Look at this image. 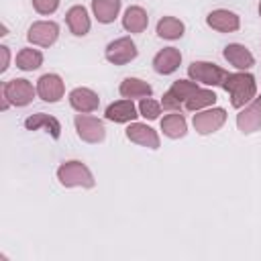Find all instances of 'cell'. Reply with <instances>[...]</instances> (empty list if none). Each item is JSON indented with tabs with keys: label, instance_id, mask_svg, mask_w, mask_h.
I'll return each instance as SVG.
<instances>
[{
	"label": "cell",
	"instance_id": "10",
	"mask_svg": "<svg viewBox=\"0 0 261 261\" xmlns=\"http://www.w3.org/2000/svg\"><path fill=\"white\" fill-rule=\"evenodd\" d=\"M237 126L245 135H251L261 128V96L255 98L245 110L237 114Z\"/></svg>",
	"mask_w": 261,
	"mask_h": 261
},
{
	"label": "cell",
	"instance_id": "4",
	"mask_svg": "<svg viewBox=\"0 0 261 261\" xmlns=\"http://www.w3.org/2000/svg\"><path fill=\"white\" fill-rule=\"evenodd\" d=\"M198 90V86L194 82H188V80H177L173 82V86L163 94V100H161V106L165 110H179L181 104H186V100Z\"/></svg>",
	"mask_w": 261,
	"mask_h": 261
},
{
	"label": "cell",
	"instance_id": "16",
	"mask_svg": "<svg viewBox=\"0 0 261 261\" xmlns=\"http://www.w3.org/2000/svg\"><path fill=\"white\" fill-rule=\"evenodd\" d=\"M224 59L230 65H234L237 69H249L255 63V57L251 55V51L245 45H239V43H230V45L224 47Z\"/></svg>",
	"mask_w": 261,
	"mask_h": 261
},
{
	"label": "cell",
	"instance_id": "22",
	"mask_svg": "<svg viewBox=\"0 0 261 261\" xmlns=\"http://www.w3.org/2000/svg\"><path fill=\"white\" fill-rule=\"evenodd\" d=\"M92 10L98 18V22H112L120 10V0H92Z\"/></svg>",
	"mask_w": 261,
	"mask_h": 261
},
{
	"label": "cell",
	"instance_id": "15",
	"mask_svg": "<svg viewBox=\"0 0 261 261\" xmlns=\"http://www.w3.org/2000/svg\"><path fill=\"white\" fill-rule=\"evenodd\" d=\"M126 137H128L133 143L143 145V147H149V149H157V147H159V137H157V133H155L151 126L141 124V122L128 124Z\"/></svg>",
	"mask_w": 261,
	"mask_h": 261
},
{
	"label": "cell",
	"instance_id": "29",
	"mask_svg": "<svg viewBox=\"0 0 261 261\" xmlns=\"http://www.w3.org/2000/svg\"><path fill=\"white\" fill-rule=\"evenodd\" d=\"M0 53H2V65H0V71H6V69H8V59H10L8 47H6V45H2V47H0Z\"/></svg>",
	"mask_w": 261,
	"mask_h": 261
},
{
	"label": "cell",
	"instance_id": "28",
	"mask_svg": "<svg viewBox=\"0 0 261 261\" xmlns=\"http://www.w3.org/2000/svg\"><path fill=\"white\" fill-rule=\"evenodd\" d=\"M33 6L41 14H53L59 6V0H33Z\"/></svg>",
	"mask_w": 261,
	"mask_h": 261
},
{
	"label": "cell",
	"instance_id": "24",
	"mask_svg": "<svg viewBox=\"0 0 261 261\" xmlns=\"http://www.w3.org/2000/svg\"><path fill=\"white\" fill-rule=\"evenodd\" d=\"M157 35L161 39H179L184 35V22L175 16H163L157 22Z\"/></svg>",
	"mask_w": 261,
	"mask_h": 261
},
{
	"label": "cell",
	"instance_id": "5",
	"mask_svg": "<svg viewBox=\"0 0 261 261\" xmlns=\"http://www.w3.org/2000/svg\"><path fill=\"white\" fill-rule=\"evenodd\" d=\"M33 98H35V90L29 80L16 77L4 84V100H8L14 106H27L29 102H33Z\"/></svg>",
	"mask_w": 261,
	"mask_h": 261
},
{
	"label": "cell",
	"instance_id": "20",
	"mask_svg": "<svg viewBox=\"0 0 261 261\" xmlns=\"http://www.w3.org/2000/svg\"><path fill=\"white\" fill-rule=\"evenodd\" d=\"M149 24V16L141 6H130L126 8L124 16H122V27L128 33H143Z\"/></svg>",
	"mask_w": 261,
	"mask_h": 261
},
{
	"label": "cell",
	"instance_id": "27",
	"mask_svg": "<svg viewBox=\"0 0 261 261\" xmlns=\"http://www.w3.org/2000/svg\"><path fill=\"white\" fill-rule=\"evenodd\" d=\"M139 112H141V116L153 120V118H157L161 114V104L151 100V98H143L141 104H139Z\"/></svg>",
	"mask_w": 261,
	"mask_h": 261
},
{
	"label": "cell",
	"instance_id": "17",
	"mask_svg": "<svg viewBox=\"0 0 261 261\" xmlns=\"http://www.w3.org/2000/svg\"><path fill=\"white\" fill-rule=\"evenodd\" d=\"M65 20H67L69 31L75 37H84L90 31V16H88V10L84 6H71L65 14Z\"/></svg>",
	"mask_w": 261,
	"mask_h": 261
},
{
	"label": "cell",
	"instance_id": "21",
	"mask_svg": "<svg viewBox=\"0 0 261 261\" xmlns=\"http://www.w3.org/2000/svg\"><path fill=\"white\" fill-rule=\"evenodd\" d=\"M153 94V88L139 80V77H126L122 84H120V96L122 98H149Z\"/></svg>",
	"mask_w": 261,
	"mask_h": 261
},
{
	"label": "cell",
	"instance_id": "2",
	"mask_svg": "<svg viewBox=\"0 0 261 261\" xmlns=\"http://www.w3.org/2000/svg\"><path fill=\"white\" fill-rule=\"evenodd\" d=\"M57 179L65 188H94V175L82 161H65L57 169Z\"/></svg>",
	"mask_w": 261,
	"mask_h": 261
},
{
	"label": "cell",
	"instance_id": "30",
	"mask_svg": "<svg viewBox=\"0 0 261 261\" xmlns=\"http://www.w3.org/2000/svg\"><path fill=\"white\" fill-rule=\"evenodd\" d=\"M259 14H261V2H259Z\"/></svg>",
	"mask_w": 261,
	"mask_h": 261
},
{
	"label": "cell",
	"instance_id": "12",
	"mask_svg": "<svg viewBox=\"0 0 261 261\" xmlns=\"http://www.w3.org/2000/svg\"><path fill=\"white\" fill-rule=\"evenodd\" d=\"M206 22L208 27H212L214 31H220V33H232L241 27V20L234 12L230 10H224V8H218V10H212L208 16H206Z\"/></svg>",
	"mask_w": 261,
	"mask_h": 261
},
{
	"label": "cell",
	"instance_id": "26",
	"mask_svg": "<svg viewBox=\"0 0 261 261\" xmlns=\"http://www.w3.org/2000/svg\"><path fill=\"white\" fill-rule=\"evenodd\" d=\"M216 102V94L212 90H196L188 100H186V108L188 110H200L204 106H210Z\"/></svg>",
	"mask_w": 261,
	"mask_h": 261
},
{
	"label": "cell",
	"instance_id": "19",
	"mask_svg": "<svg viewBox=\"0 0 261 261\" xmlns=\"http://www.w3.org/2000/svg\"><path fill=\"white\" fill-rule=\"evenodd\" d=\"M24 126L29 128V130H37V128H47V133H51V137L53 139H59V135H61V124H59V120L55 118V116H49V114H45V112H37V114H33V116H29L27 120H24Z\"/></svg>",
	"mask_w": 261,
	"mask_h": 261
},
{
	"label": "cell",
	"instance_id": "3",
	"mask_svg": "<svg viewBox=\"0 0 261 261\" xmlns=\"http://www.w3.org/2000/svg\"><path fill=\"white\" fill-rule=\"evenodd\" d=\"M188 73L194 82L206 84V86H222L226 71L222 67H218L216 63H208V61H194L188 67Z\"/></svg>",
	"mask_w": 261,
	"mask_h": 261
},
{
	"label": "cell",
	"instance_id": "18",
	"mask_svg": "<svg viewBox=\"0 0 261 261\" xmlns=\"http://www.w3.org/2000/svg\"><path fill=\"white\" fill-rule=\"evenodd\" d=\"M139 114H137V108L133 104V100H118L114 104H110L106 108V118L112 120V122H130L135 120Z\"/></svg>",
	"mask_w": 261,
	"mask_h": 261
},
{
	"label": "cell",
	"instance_id": "11",
	"mask_svg": "<svg viewBox=\"0 0 261 261\" xmlns=\"http://www.w3.org/2000/svg\"><path fill=\"white\" fill-rule=\"evenodd\" d=\"M37 94L45 102H57L63 98V82L55 73H45L37 82Z\"/></svg>",
	"mask_w": 261,
	"mask_h": 261
},
{
	"label": "cell",
	"instance_id": "7",
	"mask_svg": "<svg viewBox=\"0 0 261 261\" xmlns=\"http://www.w3.org/2000/svg\"><path fill=\"white\" fill-rule=\"evenodd\" d=\"M75 130H77V137L86 143H100L106 135L102 120L94 116H86V114L75 116Z\"/></svg>",
	"mask_w": 261,
	"mask_h": 261
},
{
	"label": "cell",
	"instance_id": "6",
	"mask_svg": "<svg viewBox=\"0 0 261 261\" xmlns=\"http://www.w3.org/2000/svg\"><path fill=\"white\" fill-rule=\"evenodd\" d=\"M135 57H137V45L130 41V37H120L106 47V59L114 65H124Z\"/></svg>",
	"mask_w": 261,
	"mask_h": 261
},
{
	"label": "cell",
	"instance_id": "1",
	"mask_svg": "<svg viewBox=\"0 0 261 261\" xmlns=\"http://www.w3.org/2000/svg\"><path fill=\"white\" fill-rule=\"evenodd\" d=\"M222 88L230 94V104L234 108L245 106L249 100L255 98V92H257L255 77L251 73H226Z\"/></svg>",
	"mask_w": 261,
	"mask_h": 261
},
{
	"label": "cell",
	"instance_id": "14",
	"mask_svg": "<svg viewBox=\"0 0 261 261\" xmlns=\"http://www.w3.org/2000/svg\"><path fill=\"white\" fill-rule=\"evenodd\" d=\"M69 104L77 112H94L100 104V98L90 88H75L69 92Z\"/></svg>",
	"mask_w": 261,
	"mask_h": 261
},
{
	"label": "cell",
	"instance_id": "13",
	"mask_svg": "<svg viewBox=\"0 0 261 261\" xmlns=\"http://www.w3.org/2000/svg\"><path fill=\"white\" fill-rule=\"evenodd\" d=\"M181 63V53L175 49V47H165L161 49L155 57H153V67L157 73H163V75H169L173 73Z\"/></svg>",
	"mask_w": 261,
	"mask_h": 261
},
{
	"label": "cell",
	"instance_id": "25",
	"mask_svg": "<svg viewBox=\"0 0 261 261\" xmlns=\"http://www.w3.org/2000/svg\"><path fill=\"white\" fill-rule=\"evenodd\" d=\"M41 63H43V53L37 49H22L16 55V67H20L22 71H33L41 67Z\"/></svg>",
	"mask_w": 261,
	"mask_h": 261
},
{
	"label": "cell",
	"instance_id": "8",
	"mask_svg": "<svg viewBox=\"0 0 261 261\" xmlns=\"http://www.w3.org/2000/svg\"><path fill=\"white\" fill-rule=\"evenodd\" d=\"M57 35H59V27L55 22H47V20H39V22H33L29 33H27V39L35 45H41V47H51L55 41H57Z\"/></svg>",
	"mask_w": 261,
	"mask_h": 261
},
{
	"label": "cell",
	"instance_id": "23",
	"mask_svg": "<svg viewBox=\"0 0 261 261\" xmlns=\"http://www.w3.org/2000/svg\"><path fill=\"white\" fill-rule=\"evenodd\" d=\"M161 130L163 135H167L169 139H179L186 135V118L181 112H173V114H167L163 120H161Z\"/></svg>",
	"mask_w": 261,
	"mask_h": 261
},
{
	"label": "cell",
	"instance_id": "9",
	"mask_svg": "<svg viewBox=\"0 0 261 261\" xmlns=\"http://www.w3.org/2000/svg\"><path fill=\"white\" fill-rule=\"evenodd\" d=\"M226 120V112L224 108H212V110H204L200 114H194V128L200 135H210L214 130H218Z\"/></svg>",
	"mask_w": 261,
	"mask_h": 261
}]
</instances>
